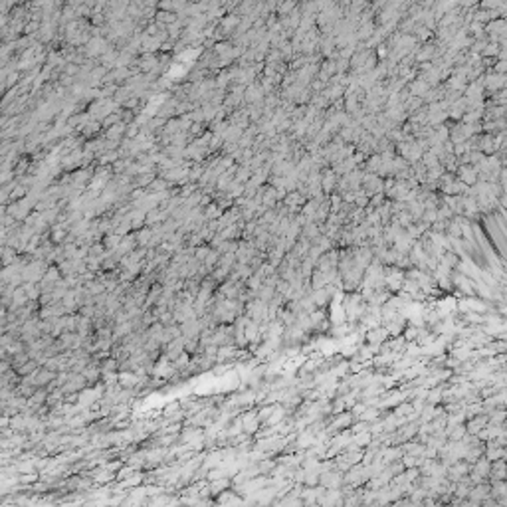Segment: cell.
Here are the masks:
<instances>
[{"label": "cell", "mask_w": 507, "mask_h": 507, "mask_svg": "<svg viewBox=\"0 0 507 507\" xmlns=\"http://www.w3.org/2000/svg\"><path fill=\"white\" fill-rule=\"evenodd\" d=\"M470 472H472V468H470L468 462H456V464L448 466V478H450L452 482H456V483L462 482Z\"/></svg>", "instance_id": "cell-6"}, {"label": "cell", "mask_w": 507, "mask_h": 507, "mask_svg": "<svg viewBox=\"0 0 507 507\" xmlns=\"http://www.w3.org/2000/svg\"><path fill=\"white\" fill-rule=\"evenodd\" d=\"M487 424H489V416L478 414L476 418H472V420L466 424V430H468V434H472V436H480V432H482Z\"/></svg>", "instance_id": "cell-11"}, {"label": "cell", "mask_w": 507, "mask_h": 507, "mask_svg": "<svg viewBox=\"0 0 507 507\" xmlns=\"http://www.w3.org/2000/svg\"><path fill=\"white\" fill-rule=\"evenodd\" d=\"M430 91V85L424 81V79H412V83H410V95H414V97H420V99H424V95Z\"/></svg>", "instance_id": "cell-21"}, {"label": "cell", "mask_w": 507, "mask_h": 507, "mask_svg": "<svg viewBox=\"0 0 507 507\" xmlns=\"http://www.w3.org/2000/svg\"><path fill=\"white\" fill-rule=\"evenodd\" d=\"M418 432V424H412V426H400L398 432L394 434V440L396 442H410V438Z\"/></svg>", "instance_id": "cell-20"}, {"label": "cell", "mask_w": 507, "mask_h": 507, "mask_svg": "<svg viewBox=\"0 0 507 507\" xmlns=\"http://www.w3.org/2000/svg\"><path fill=\"white\" fill-rule=\"evenodd\" d=\"M483 85L487 87V89H491V91H495V89H499V87H505L507 85V74H489L487 77H485V81H483Z\"/></svg>", "instance_id": "cell-15"}, {"label": "cell", "mask_w": 507, "mask_h": 507, "mask_svg": "<svg viewBox=\"0 0 507 507\" xmlns=\"http://www.w3.org/2000/svg\"><path fill=\"white\" fill-rule=\"evenodd\" d=\"M485 458L489 462H497V460H505L507 458V448L497 446L495 442H489V446L485 448Z\"/></svg>", "instance_id": "cell-14"}, {"label": "cell", "mask_w": 507, "mask_h": 507, "mask_svg": "<svg viewBox=\"0 0 507 507\" xmlns=\"http://www.w3.org/2000/svg\"><path fill=\"white\" fill-rule=\"evenodd\" d=\"M456 173H458V180L464 182L468 188H472V186L480 180V178H478V171H476L474 165H460Z\"/></svg>", "instance_id": "cell-5"}, {"label": "cell", "mask_w": 507, "mask_h": 507, "mask_svg": "<svg viewBox=\"0 0 507 507\" xmlns=\"http://www.w3.org/2000/svg\"><path fill=\"white\" fill-rule=\"evenodd\" d=\"M489 491H491V487H489L487 483H478V485L472 487V491H470L468 497H470L472 501H478V503H480V501H485V499L489 497Z\"/></svg>", "instance_id": "cell-18"}, {"label": "cell", "mask_w": 507, "mask_h": 507, "mask_svg": "<svg viewBox=\"0 0 507 507\" xmlns=\"http://www.w3.org/2000/svg\"><path fill=\"white\" fill-rule=\"evenodd\" d=\"M319 482H321V487L325 489H339V485L343 483V476L341 472H325L321 474Z\"/></svg>", "instance_id": "cell-10"}, {"label": "cell", "mask_w": 507, "mask_h": 507, "mask_svg": "<svg viewBox=\"0 0 507 507\" xmlns=\"http://www.w3.org/2000/svg\"><path fill=\"white\" fill-rule=\"evenodd\" d=\"M135 238H137V244H139V248H147L149 246V242H151V238H153V228H143V230H139L137 234H135Z\"/></svg>", "instance_id": "cell-26"}, {"label": "cell", "mask_w": 507, "mask_h": 507, "mask_svg": "<svg viewBox=\"0 0 507 507\" xmlns=\"http://www.w3.org/2000/svg\"><path fill=\"white\" fill-rule=\"evenodd\" d=\"M335 186H337V175H335L333 169H329V171H325V173L321 175V188H323L325 192H333Z\"/></svg>", "instance_id": "cell-22"}, {"label": "cell", "mask_w": 507, "mask_h": 507, "mask_svg": "<svg viewBox=\"0 0 507 507\" xmlns=\"http://www.w3.org/2000/svg\"><path fill=\"white\" fill-rule=\"evenodd\" d=\"M489 478L493 482H503L507 478V462L505 460H497V462H491V474Z\"/></svg>", "instance_id": "cell-16"}, {"label": "cell", "mask_w": 507, "mask_h": 507, "mask_svg": "<svg viewBox=\"0 0 507 507\" xmlns=\"http://www.w3.org/2000/svg\"><path fill=\"white\" fill-rule=\"evenodd\" d=\"M242 424H244V432L248 436H254V434L260 432V424L262 422H260L256 412H246V414H242Z\"/></svg>", "instance_id": "cell-8"}, {"label": "cell", "mask_w": 507, "mask_h": 507, "mask_svg": "<svg viewBox=\"0 0 507 507\" xmlns=\"http://www.w3.org/2000/svg\"><path fill=\"white\" fill-rule=\"evenodd\" d=\"M228 485H230V478L214 480V482L210 483V493H222V491H226V489H228Z\"/></svg>", "instance_id": "cell-27"}, {"label": "cell", "mask_w": 507, "mask_h": 507, "mask_svg": "<svg viewBox=\"0 0 507 507\" xmlns=\"http://www.w3.org/2000/svg\"><path fill=\"white\" fill-rule=\"evenodd\" d=\"M428 36H430V30H428L426 26H418V28H416V38H418V40H426Z\"/></svg>", "instance_id": "cell-30"}, {"label": "cell", "mask_w": 507, "mask_h": 507, "mask_svg": "<svg viewBox=\"0 0 507 507\" xmlns=\"http://www.w3.org/2000/svg\"><path fill=\"white\" fill-rule=\"evenodd\" d=\"M402 452H404V450H400V448H382V462L388 466V464L400 460V458H402Z\"/></svg>", "instance_id": "cell-24"}, {"label": "cell", "mask_w": 507, "mask_h": 507, "mask_svg": "<svg viewBox=\"0 0 507 507\" xmlns=\"http://www.w3.org/2000/svg\"><path fill=\"white\" fill-rule=\"evenodd\" d=\"M351 422H353V416H351L349 412H341V414H337V416L333 418V422H331V426H329V432H337V430L349 428Z\"/></svg>", "instance_id": "cell-17"}, {"label": "cell", "mask_w": 507, "mask_h": 507, "mask_svg": "<svg viewBox=\"0 0 507 507\" xmlns=\"http://www.w3.org/2000/svg\"><path fill=\"white\" fill-rule=\"evenodd\" d=\"M377 418H379V410L377 408H367L361 414V420H365V422H371V420H377Z\"/></svg>", "instance_id": "cell-28"}, {"label": "cell", "mask_w": 507, "mask_h": 507, "mask_svg": "<svg viewBox=\"0 0 507 507\" xmlns=\"http://www.w3.org/2000/svg\"><path fill=\"white\" fill-rule=\"evenodd\" d=\"M204 216H206V220H220L224 216V210L218 206V202H212V204H208L204 208Z\"/></svg>", "instance_id": "cell-25"}, {"label": "cell", "mask_w": 507, "mask_h": 507, "mask_svg": "<svg viewBox=\"0 0 507 507\" xmlns=\"http://www.w3.org/2000/svg\"><path fill=\"white\" fill-rule=\"evenodd\" d=\"M390 333H388V329L386 327H377V329H371V331H367V341H369V345L371 347H380V345H384V341H386V337H388Z\"/></svg>", "instance_id": "cell-9"}, {"label": "cell", "mask_w": 507, "mask_h": 507, "mask_svg": "<svg viewBox=\"0 0 507 507\" xmlns=\"http://www.w3.org/2000/svg\"><path fill=\"white\" fill-rule=\"evenodd\" d=\"M264 99H266V91H264V87H262V83H260V81H256V83H252V85H248V87H246L244 101H246L248 105H258V103H264Z\"/></svg>", "instance_id": "cell-4"}, {"label": "cell", "mask_w": 507, "mask_h": 507, "mask_svg": "<svg viewBox=\"0 0 507 507\" xmlns=\"http://www.w3.org/2000/svg\"><path fill=\"white\" fill-rule=\"evenodd\" d=\"M363 452L361 450H347L345 454H341V456H337V468L339 470H351V468H355V466H359V462L363 460Z\"/></svg>", "instance_id": "cell-1"}, {"label": "cell", "mask_w": 507, "mask_h": 507, "mask_svg": "<svg viewBox=\"0 0 507 507\" xmlns=\"http://www.w3.org/2000/svg\"><path fill=\"white\" fill-rule=\"evenodd\" d=\"M489 474H491V462L487 458H480L470 472V480H472V483L478 485V483H483V480L489 478Z\"/></svg>", "instance_id": "cell-2"}, {"label": "cell", "mask_w": 507, "mask_h": 507, "mask_svg": "<svg viewBox=\"0 0 507 507\" xmlns=\"http://www.w3.org/2000/svg\"><path fill=\"white\" fill-rule=\"evenodd\" d=\"M238 357V349L232 347V345H224V347H218V355H216V363H224L228 359H234Z\"/></svg>", "instance_id": "cell-23"}, {"label": "cell", "mask_w": 507, "mask_h": 507, "mask_svg": "<svg viewBox=\"0 0 507 507\" xmlns=\"http://www.w3.org/2000/svg\"><path fill=\"white\" fill-rule=\"evenodd\" d=\"M482 54H483V56H495V54H499V46L489 42V44L483 48V52H482Z\"/></svg>", "instance_id": "cell-29"}, {"label": "cell", "mask_w": 507, "mask_h": 507, "mask_svg": "<svg viewBox=\"0 0 507 507\" xmlns=\"http://www.w3.org/2000/svg\"><path fill=\"white\" fill-rule=\"evenodd\" d=\"M161 48H163V42L159 38H153V36L145 34V40H143V46H141L143 54H155L157 50H161Z\"/></svg>", "instance_id": "cell-19"}, {"label": "cell", "mask_w": 507, "mask_h": 507, "mask_svg": "<svg viewBox=\"0 0 507 507\" xmlns=\"http://www.w3.org/2000/svg\"><path fill=\"white\" fill-rule=\"evenodd\" d=\"M246 339H248L250 345H258V341L262 339L260 323L252 321V319H246Z\"/></svg>", "instance_id": "cell-12"}, {"label": "cell", "mask_w": 507, "mask_h": 507, "mask_svg": "<svg viewBox=\"0 0 507 507\" xmlns=\"http://www.w3.org/2000/svg\"><path fill=\"white\" fill-rule=\"evenodd\" d=\"M115 476H117V474H115L113 470H109L105 464H103V466H99L97 470H93V472H91V480H93L95 483H107V482H111Z\"/></svg>", "instance_id": "cell-13"}, {"label": "cell", "mask_w": 507, "mask_h": 507, "mask_svg": "<svg viewBox=\"0 0 507 507\" xmlns=\"http://www.w3.org/2000/svg\"><path fill=\"white\" fill-rule=\"evenodd\" d=\"M343 491L339 489H327L319 499V505L323 507H343Z\"/></svg>", "instance_id": "cell-7"}, {"label": "cell", "mask_w": 507, "mask_h": 507, "mask_svg": "<svg viewBox=\"0 0 507 507\" xmlns=\"http://www.w3.org/2000/svg\"><path fill=\"white\" fill-rule=\"evenodd\" d=\"M371 480V474H369V468L367 466H355V468H351L349 470V474H347V478H345V482L351 485V487H357V485H361V483H367Z\"/></svg>", "instance_id": "cell-3"}, {"label": "cell", "mask_w": 507, "mask_h": 507, "mask_svg": "<svg viewBox=\"0 0 507 507\" xmlns=\"http://www.w3.org/2000/svg\"><path fill=\"white\" fill-rule=\"evenodd\" d=\"M501 186L505 188V192H507V169H503L501 171Z\"/></svg>", "instance_id": "cell-31"}]
</instances>
